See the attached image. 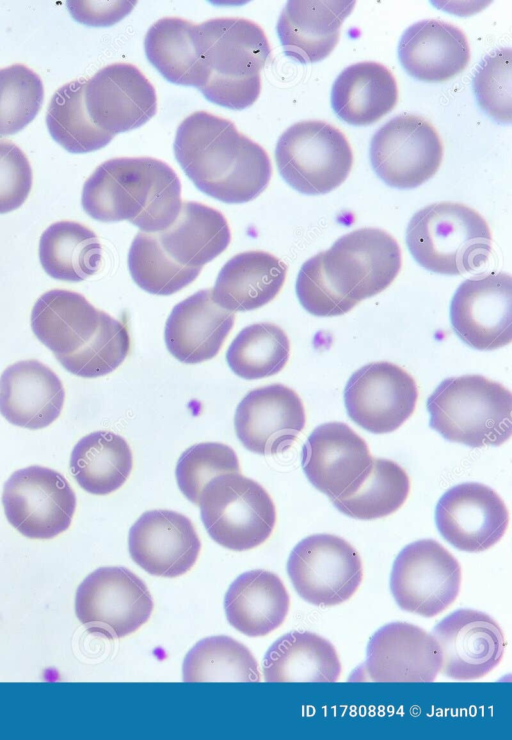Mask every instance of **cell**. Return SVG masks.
<instances>
[{"label":"cell","instance_id":"obj_1","mask_svg":"<svg viewBox=\"0 0 512 740\" xmlns=\"http://www.w3.org/2000/svg\"><path fill=\"white\" fill-rule=\"evenodd\" d=\"M401 263L400 247L391 234L378 228L357 229L302 265L296 293L312 315H343L392 284Z\"/></svg>","mask_w":512,"mask_h":740},{"label":"cell","instance_id":"obj_2","mask_svg":"<svg viewBox=\"0 0 512 740\" xmlns=\"http://www.w3.org/2000/svg\"><path fill=\"white\" fill-rule=\"evenodd\" d=\"M174 153L185 174L205 194L225 203L249 202L268 186L267 152L233 122L197 111L179 125Z\"/></svg>","mask_w":512,"mask_h":740},{"label":"cell","instance_id":"obj_3","mask_svg":"<svg viewBox=\"0 0 512 740\" xmlns=\"http://www.w3.org/2000/svg\"><path fill=\"white\" fill-rule=\"evenodd\" d=\"M81 201L98 221L127 220L142 232L157 233L180 212L181 183L175 171L156 158H113L86 180Z\"/></svg>","mask_w":512,"mask_h":740},{"label":"cell","instance_id":"obj_4","mask_svg":"<svg viewBox=\"0 0 512 740\" xmlns=\"http://www.w3.org/2000/svg\"><path fill=\"white\" fill-rule=\"evenodd\" d=\"M211 102L234 110L251 106L261 91V71L271 49L263 29L245 18H213L199 24Z\"/></svg>","mask_w":512,"mask_h":740},{"label":"cell","instance_id":"obj_5","mask_svg":"<svg viewBox=\"0 0 512 740\" xmlns=\"http://www.w3.org/2000/svg\"><path fill=\"white\" fill-rule=\"evenodd\" d=\"M430 427L469 447L500 446L511 436L512 395L481 375L443 380L427 400Z\"/></svg>","mask_w":512,"mask_h":740},{"label":"cell","instance_id":"obj_6","mask_svg":"<svg viewBox=\"0 0 512 740\" xmlns=\"http://www.w3.org/2000/svg\"><path fill=\"white\" fill-rule=\"evenodd\" d=\"M406 242L421 266L445 275L476 270L492 252L486 220L473 208L455 202L433 203L416 212Z\"/></svg>","mask_w":512,"mask_h":740},{"label":"cell","instance_id":"obj_7","mask_svg":"<svg viewBox=\"0 0 512 740\" xmlns=\"http://www.w3.org/2000/svg\"><path fill=\"white\" fill-rule=\"evenodd\" d=\"M198 505L211 538L234 551L259 546L275 527L276 508L270 495L259 483L240 473L211 479Z\"/></svg>","mask_w":512,"mask_h":740},{"label":"cell","instance_id":"obj_8","mask_svg":"<svg viewBox=\"0 0 512 740\" xmlns=\"http://www.w3.org/2000/svg\"><path fill=\"white\" fill-rule=\"evenodd\" d=\"M275 159L283 179L308 195L334 190L353 166L352 148L344 133L318 120L290 126L277 142Z\"/></svg>","mask_w":512,"mask_h":740},{"label":"cell","instance_id":"obj_9","mask_svg":"<svg viewBox=\"0 0 512 740\" xmlns=\"http://www.w3.org/2000/svg\"><path fill=\"white\" fill-rule=\"evenodd\" d=\"M145 583L127 568L101 567L79 585L75 612L90 632L122 638L145 624L153 610Z\"/></svg>","mask_w":512,"mask_h":740},{"label":"cell","instance_id":"obj_10","mask_svg":"<svg viewBox=\"0 0 512 740\" xmlns=\"http://www.w3.org/2000/svg\"><path fill=\"white\" fill-rule=\"evenodd\" d=\"M287 572L305 601L324 607L349 600L363 579L356 549L332 534H314L301 540L289 556Z\"/></svg>","mask_w":512,"mask_h":740},{"label":"cell","instance_id":"obj_11","mask_svg":"<svg viewBox=\"0 0 512 740\" xmlns=\"http://www.w3.org/2000/svg\"><path fill=\"white\" fill-rule=\"evenodd\" d=\"M461 577L457 559L437 541L423 539L399 553L390 588L401 609L431 618L456 600Z\"/></svg>","mask_w":512,"mask_h":740},{"label":"cell","instance_id":"obj_12","mask_svg":"<svg viewBox=\"0 0 512 740\" xmlns=\"http://www.w3.org/2000/svg\"><path fill=\"white\" fill-rule=\"evenodd\" d=\"M2 504L9 523L31 539H51L71 524L75 493L59 472L29 466L15 471L6 481Z\"/></svg>","mask_w":512,"mask_h":740},{"label":"cell","instance_id":"obj_13","mask_svg":"<svg viewBox=\"0 0 512 740\" xmlns=\"http://www.w3.org/2000/svg\"><path fill=\"white\" fill-rule=\"evenodd\" d=\"M443 143L431 122L402 114L383 125L373 136L370 160L377 175L389 186L415 188L437 172Z\"/></svg>","mask_w":512,"mask_h":740},{"label":"cell","instance_id":"obj_14","mask_svg":"<svg viewBox=\"0 0 512 740\" xmlns=\"http://www.w3.org/2000/svg\"><path fill=\"white\" fill-rule=\"evenodd\" d=\"M417 399L414 378L386 361L372 362L355 371L344 391L349 417L376 434L398 429L413 414Z\"/></svg>","mask_w":512,"mask_h":740},{"label":"cell","instance_id":"obj_15","mask_svg":"<svg viewBox=\"0 0 512 740\" xmlns=\"http://www.w3.org/2000/svg\"><path fill=\"white\" fill-rule=\"evenodd\" d=\"M441 669L440 647L420 627L393 622L371 637L366 661L350 679L373 682H432Z\"/></svg>","mask_w":512,"mask_h":740},{"label":"cell","instance_id":"obj_16","mask_svg":"<svg viewBox=\"0 0 512 740\" xmlns=\"http://www.w3.org/2000/svg\"><path fill=\"white\" fill-rule=\"evenodd\" d=\"M455 333L478 350H494L512 340V279L504 272L465 280L450 309Z\"/></svg>","mask_w":512,"mask_h":740},{"label":"cell","instance_id":"obj_17","mask_svg":"<svg viewBox=\"0 0 512 740\" xmlns=\"http://www.w3.org/2000/svg\"><path fill=\"white\" fill-rule=\"evenodd\" d=\"M365 440L342 422L318 426L302 450V467L310 483L335 499L352 494L372 465Z\"/></svg>","mask_w":512,"mask_h":740},{"label":"cell","instance_id":"obj_18","mask_svg":"<svg viewBox=\"0 0 512 740\" xmlns=\"http://www.w3.org/2000/svg\"><path fill=\"white\" fill-rule=\"evenodd\" d=\"M435 520L443 538L466 552H482L505 534L509 513L490 487L476 482L456 485L439 500Z\"/></svg>","mask_w":512,"mask_h":740},{"label":"cell","instance_id":"obj_19","mask_svg":"<svg viewBox=\"0 0 512 740\" xmlns=\"http://www.w3.org/2000/svg\"><path fill=\"white\" fill-rule=\"evenodd\" d=\"M441 651L444 675L459 681L476 680L490 673L501 661L504 634L488 614L472 609H459L433 630Z\"/></svg>","mask_w":512,"mask_h":740},{"label":"cell","instance_id":"obj_20","mask_svg":"<svg viewBox=\"0 0 512 740\" xmlns=\"http://www.w3.org/2000/svg\"><path fill=\"white\" fill-rule=\"evenodd\" d=\"M84 102L92 121L114 133L136 129L157 110V96L145 75L129 63L100 69L85 86Z\"/></svg>","mask_w":512,"mask_h":740},{"label":"cell","instance_id":"obj_21","mask_svg":"<svg viewBox=\"0 0 512 740\" xmlns=\"http://www.w3.org/2000/svg\"><path fill=\"white\" fill-rule=\"evenodd\" d=\"M305 423L302 400L283 384H271L247 393L234 417L240 442L249 451L261 455H274L288 449Z\"/></svg>","mask_w":512,"mask_h":740},{"label":"cell","instance_id":"obj_22","mask_svg":"<svg viewBox=\"0 0 512 740\" xmlns=\"http://www.w3.org/2000/svg\"><path fill=\"white\" fill-rule=\"evenodd\" d=\"M133 561L148 573L174 578L196 563L201 542L188 517L171 510L144 512L133 524L128 537Z\"/></svg>","mask_w":512,"mask_h":740},{"label":"cell","instance_id":"obj_23","mask_svg":"<svg viewBox=\"0 0 512 740\" xmlns=\"http://www.w3.org/2000/svg\"><path fill=\"white\" fill-rule=\"evenodd\" d=\"M64 400L61 380L38 360L18 361L0 377V413L13 425L45 428L59 417Z\"/></svg>","mask_w":512,"mask_h":740},{"label":"cell","instance_id":"obj_24","mask_svg":"<svg viewBox=\"0 0 512 740\" xmlns=\"http://www.w3.org/2000/svg\"><path fill=\"white\" fill-rule=\"evenodd\" d=\"M235 313L219 306L212 289L200 290L172 310L165 325L168 351L186 364L215 357L230 333Z\"/></svg>","mask_w":512,"mask_h":740},{"label":"cell","instance_id":"obj_25","mask_svg":"<svg viewBox=\"0 0 512 740\" xmlns=\"http://www.w3.org/2000/svg\"><path fill=\"white\" fill-rule=\"evenodd\" d=\"M399 58L412 77L424 82H446L469 63L470 47L464 32L453 24L426 19L403 34Z\"/></svg>","mask_w":512,"mask_h":740},{"label":"cell","instance_id":"obj_26","mask_svg":"<svg viewBox=\"0 0 512 740\" xmlns=\"http://www.w3.org/2000/svg\"><path fill=\"white\" fill-rule=\"evenodd\" d=\"M354 5L355 1H289L277 23L285 54L300 63L326 58Z\"/></svg>","mask_w":512,"mask_h":740},{"label":"cell","instance_id":"obj_27","mask_svg":"<svg viewBox=\"0 0 512 740\" xmlns=\"http://www.w3.org/2000/svg\"><path fill=\"white\" fill-rule=\"evenodd\" d=\"M105 312L83 295L64 289L50 290L36 301L31 326L36 337L56 358L83 347L96 334Z\"/></svg>","mask_w":512,"mask_h":740},{"label":"cell","instance_id":"obj_28","mask_svg":"<svg viewBox=\"0 0 512 740\" xmlns=\"http://www.w3.org/2000/svg\"><path fill=\"white\" fill-rule=\"evenodd\" d=\"M286 274V264L271 253L258 250L242 252L222 267L212 296L226 310H254L277 296Z\"/></svg>","mask_w":512,"mask_h":740},{"label":"cell","instance_id":"obj_29","mask_svg":"<svg viewBox=\"0 0 512 740\" xmlns=\"http://www.w3.org/2000/svg\"><path fill=\"white\" fill-rule=\"evenodd\" d=\"M290 606L281 579L266 570H251L238 576L224 599L228 622L252 637L265 636L285 620Z\"/></svg>","mask_w":512,"mask_h":740},{"label":"cell","instance_id":"obj_30","mask_svg":"<svg viewBox=\"0 0 512 740\" xmlns=\"http://www.w3.org/2000/svg\"><path fill=\"white\" fill-rule=\"evenodd\" d=\"M398 86L393 73L374 61L355 63L344 69L332 87L336 114L352 125H369L397 104Z\"/></svg>","mask_w":512,"mask_h":740},{"label":"cell","instance_id":"obj_31","mask_svg":"<svg viewBox=\"0 0 512 740\" xmlns=\"http://www.w3.org/2000/svg\"><path fill=\"white\" fill-rule=\"evenodd\" d=\"M155 235L170 258L183 266L199 268L220 255L231 240L223 214L192 201L183 202L175 221Z\"/></svg>","mask_w":512,"mask_h":740},{"label":"cell","instance_id":"obj_32","mask_svg":"<svg viewBox=\"0 0 512 740\" xmlns=\"http://www.w3.org/2000/svg\"><path fill=\"white\" fill-rule=\"evenodd\" d=\"M144 46L150 63L168 81L199 90L205 85L199 24L179 17L161 18L148 30Z\"/></svg>","mask_w":512,"mask_h":740},{"label":"cell","instance_id":"obj_33","mask_svg":"<svg viewBox=\"0 0 512 740\" xmlns=\"http://www.w3.org/2000/svg\"><path fill=\"white\" fill-rule=\"evenodd\" d=\"M263 674L266 682H335L341 663L327 639L309 631H292L270 646Z\"/></svg>","mask_w":512,"mask_h":740},{"label":"cell","instance_id":"obj_34","mask_svg":"<svg viewBox=\"0 0 512 740\" xmlns=\"http://www.w3.org/2000/svg\"><path fill=\"white\" fill-rule=\"evenodd\" d=\"M133 466L127 441L111 431H95L82 437L70 457L71 473L82 489L108 495L128 479Z\"/></svg>","mask_w":512,"mask_h":740},{"label":"cell","instance_id":"obj_35","mask_svg":"<svg viewBox=\"0 0 512 740\" xmlns=\"http://www.w3.org/2000/svg\"><path fill=\"white\" fill-rule=\"evenodd\" d=\"M39 258L52 278L80 282L95 274L101 264L102 247L96 234L74 221L50 225L39 242Z\"/></svg>","mask_w":512,"mask_h":740},{"label":"cell","instance_id":"obj_36","mask_svg":"<svg viewBox=\"0 0 512 740\" xmlns=\"http://www.w3.org/2000/svg\"><path fill=\"white\" fill-rule=\"evenodd\" d=\"M86 80L60 87L49 103L46 124L53 139L71 153H87L106 146L114 133L98 127L90 118L85 102Z\"/></svg>","mask_w":512,"mask_h":740},{"label":"cell","instance_id":"obj_37","mask_svg":"<svg viewBox=\"0 0 512 740\" xmlns=\"http://www.w3.org/2000/svg\"><path fill=\"white\" fill-rule=\"evenodd\" d=\"M409 492V476L399 464L373 457L370 470L359 487L352 494L335 499L332 503L349 517L372 520L397 511Z\"/></svg>","mask_w":512,"mask_h":740},{"label":"cell","instance_id":"obj_38","mask_svg":"<svg viewBox=\"0 0 512 740\" xmlns=\"http://www.w3.org/2000/svg\"><path fill=\"white\" fill-rule=\"evenodd\" d=\"M184 682H258V663L250 650L228 636L199 641L183 662Z\"/></svg>","mask_w":512,"mask_h":740},{"label":"cell","instance_id":"obj_39","mask_svg":"<svg viewBox=\"0 0 512 740\" xmlns=\"http://www.w3.org/2000/svg\"><path fill=\"white\" fill-rule=\"evenodd\" d=\"M289 355L290 341L282 328L273 323H255L234 338L226 360L236 375L252 380L280 372Z\"/></svg>","mask_w":512,"mask_h":740},{"label":"cell","instance_id":"obj_40","mask_svg":"<svg viewBox=\"0 0 512 740\" xmlns=\"http://www.w3.org/2000/svg\"><path fill=\"white\" fill-rule=\"evenodd\" d=\"M128 267L135 283L156 295H171L192 283L201 268L183 266L161 247L155 233L139 231L129 249Z\"/></svg>","mask_w":512,"mask_h":740},{"label":"cell","instance_id":"obj_41","mask_svg":"<svg viewBox=\"0 0 512 740\" xmlns=\"http://www.w3.org/2000/svg\"><path fill=\"white\" fill-rule=\"evenodd\" d=\"M127 325L105 313L96 334L79 350L57 360L70 373L96 378L119 367L130 352Z\"/></svg>","mask_w":512,"mask_h":740},{"label":"cell","instance_id":"obj_42","mask_svg":"<svg viewBox=\"0 0 512 740\" xmlns=\"http://www.w3.org/2000/svg\"><path fill=\"white\" fill-rule=\"evenodd\" d=\"M44 98L38 74L23 64L0 69V136L24 129L38 114Z\"/></svg>","mask_w":512,"mask_h":740},{"label":"cell","instance_id":"obj_43","mask_svg":"<svg viewBox=\"0 0 512 740\" xmlns=\"http://www.w3.org/2000/svg\"><path fill=\"white\" fill-rule=\"evenodd\" d=\"M240 473L235 451L219 442H204L186 449L178 459L175 475L180 491L198 505L206 484L214 477Z\"/></svg>","mask_w":512,"mask_h":740},{"label":"cell","instance_id":"obj_44","mask_svg":"<svg viewBox=\"0 0 512 740\" xmlns=\"http://www.w3.org/2000/svg\"><path fill=\"white\" fill-rule=\"evenodd\" d=\"M511 75L512 51L500 48L483 60L474 77L480 107L499 122H511Z\"/></svg>","mask_w":512,"mask_h":740},{"label":"cell","instance_id":"obj_45","mask_svg":"<svg viewBox=\"0 0 512 740\" xmlns=\"http://www.w3.org/2000/svg\"><path fill=\"white\" fill-rule=\"evenodd\" d=\"M32 169L24 152L0 139V214L19 208L32 188Z\"/></svg>","mask_w":512,"mask_h":740},{"label":"cell","instance_id":"obj_46","mask_svg":"<svg viewBox=\"0 0 512 740\" xmlns=\"http://www.w3.org/2000/svg\"><path fill=\"white\" fill-rule=\"evenodd\" d=\"M135 1H68L72 16L79 22L92 26H109L126 16Z\"/></svg>","mask_w":512,"mask_h":740}]
</instances>
